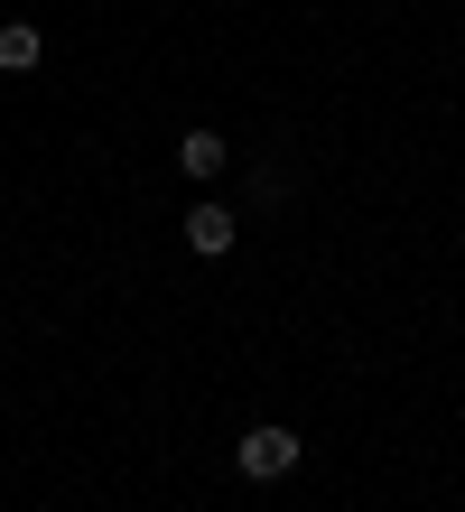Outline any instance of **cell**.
Returning <instances> with one entry per match:
<instances>
[{"instance_id":"obj_1","label":"cell","mask_w":465,"mask_h":512,"mask_svg":"<svg viewBox=\"0 0 465 512\" xmlns=\"http://www.w3.org/2000/svg\"><path fill=\"white\" fill-rule=\"evenodd\" d=\"M233 466L252 475V485H279V475L298 466V429H242V447H233Z\"/></svg>"},{"instance_id":"obj_2","label":"cell","mask_w":465,"mask_h":512,"mask_svg":"<svg viewBox=\"0 0 465 512\" xmlns=\"http://www.w3.org/2000/svg\"><path fill=\"white\" fill-rule=\"evenodd\" d=\"M186 243H196L205 261L233 252V243H242V215H233V205H196V215H186Z\"/></svg>"},{"instance_id":"obj_3","label":"cell","mask_w":465,"mask_h":512,"mask_svg":"<svg viewBox=\"0 0 465 512\" xmlns=\"http://www.w3.org/2000/svg\"><path fill=\"white\" fill-rule=\"evenodd\" d=\"M177 168H186V177H224V168H233V140H224V131H186V140H177Z\"/></svg>"},{"instance_id":"obj_4","label":"cell","mask_w":465,"mask_h":512,"mask_svg":"<svg viewBox=\"0 0 465 512\" xmlns=\"http://www.w3.org/2000/svg\"><path fill=\"white\" fill-rule=\"evenodd\" d=\"M38 56H47V38H38L28 19H10V28H0V75H28Z\"/></svg>"}]
</instances>
